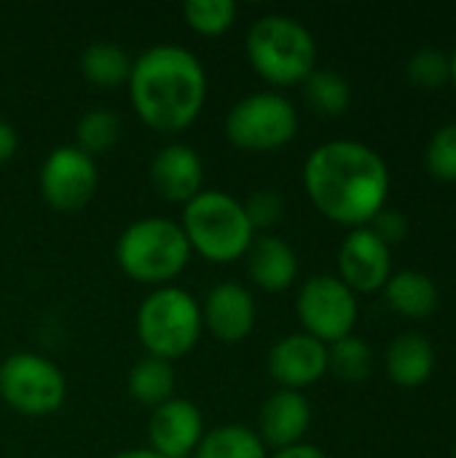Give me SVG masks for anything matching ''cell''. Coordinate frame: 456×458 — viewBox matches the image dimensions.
<instances>
[{
  "instance_id": "cell-1",
  "label": "cell",
  "mask_w": 456,
  "mask_h": 458,
  "mask_svg": "<svg viewBox=\"0 0 456 458\" xmlns=\"http://www.w3.org/2000/svg\"><path fill=\"white\" fill-rule=\"evenodd\" d=\"M301 180L317 212L347 228L368 225L387 207V161L357 140H328L317 145L304 164Z\"/></svg>"
},
{
  "instance_id": "cell-2",
  "label": "cell",
  "mask_w": 456,
  "mask_h": 458,
  "mask_svg": "<svg viewBox=\"0 0 456 458\" xmlns=\"http://www.w3.org/2000/svg\"><path fill=\"white\" fill-rule=\"evenodd\" d=\"M126 89L134 113L148 129L177 134L204 110L207 72L194 51L175 43H159L132 62Z\"/></svg>"
},
{
  "instance_id": "cell-3",
  "label": "cell",
  "mask_w": 456,
  "mask_h": 458,
  "mask_svg": "<svg viewBox=\"0 0 456 458\" xmlns=\"http://www.w3.org/2000/svg\"><path fill=\"white\" fill-rule=\"evenodd\" d=\"M245 54L255 75L271 86H296L317 67V40L312 30L288 16L266 13L245 35Z\"/></svg>"
},
{
  "instance_id": "cell-4",
  "label": "cell",
  "mask_w": 456,
  "mask_h": 458,
  "mask_svg": "<svg viewBox=\"0 0 456 458\" xmlns=\"http://www.w3.org/2000/svg\"><path fill=\"white\" fill-rule=\"evenodd\" d=\"M191 244L180 223L169 217H142L129 223L116 242L118 268L137 284L167 287L177 279L188 260Z\"/></svg>"
},
{
  "instance_id": "cell-5",
  "label": "cell",
  "mask_w": 456,
  "mask_h": 458,
  "mask_svg": "<svg viewBox=\"0 0 456 458\" xmlns=\"http://www.w3.org/2000/svg\"><path fill=\"white\" fill-rule=\"evenodd\" d=\"M180 228L191 252L207 263L228 266L245 258L255 239L245 204L226 191H202L183 207Z\"/></svg>"
},
{
  "instance_id": "cell-6",
  "label": "cell",
  "mask_w": 456,
  "mask_h": 458,
  "mask_svg": "<svg viewBox=\"0 0 456 458\" xmlns=\"http://www.w3.org/2000/svg\"><path fill=\"white\" fill-rule=\"evenodd\" d=\"M202 333V306L177 284L151 290L137 309V338L148 357L175 362L196 349Z\"/></svg>"
},
{
  "instance_id": "cell-7",
  "label": "cell",
  "mask_w": 456,
  "mask_h": 458,
  "mask_svg": "<svg viewBox=\"0 0 456 458\" xmlns=\"http://www.w3.org/2000/svg\"><path fill=\"white\" fill-rule=\"evenodd\" d=\"M226 137L247 153H274L298 134V110L280 91H253L226 113Z\"/></svg>"
},
{
  "instance_id": "cell-8",
  "label": "cell",
  "mask_w": 456,
  "mask_h": 458,
  "mask_svg": "<svg viewBox=\"0 0 456 458\" xmlns=\"http://www.w3.org/2000/svg\"><path fill=\"white\" fill-rule=\"evenodd\" d=\"M0 397L13 413L43 419L65 405L67 378L48 357L16 352L0 362Z\"/></svg>"
},
{
  "instance_id": "cell-9",
  "label": "cell",
  "mask_w": 456,
  "mask_h": 458,
  "mask_svg": "<svg viewBox=\"0 0 456 458\" xmlns=\"http://www.w3.org/2000/svg\"><path fill=\"white\" fill-rule=\"evenodd\" d=\"M296 317L301 333L331 346L339 338L352 335L357 322V295L333 274H317L306 279L296 295Z\"/></svg>"
},
{
  "instance_id": "cell-10",
  "label": "cell",
  "mask_w": 456,
  "mask_h": 458,
  "mask_svg": "<svg viewBox=\"0 0 456 458\" xmlns=\"http://www.w3.org/2000/svg\"><path fill=\"white\" fill-rule=\"evenodd\" d=\"M99 185L97 161L75 145H56L40 164L38 188L43 201L56 212L83 209Z\"/></svg>"
},
{
  "instance_id": "cell-11",
  "label": "cell",
  "mask_w": 456,
  "mask_h": 458,
  "mask_svg": "<svg viewBox=\"0 0 456 458\" xmlns=\"http://www.w3.org/2000/svg\"><path fill=\"white\" fill-rule=\"evenodd\" d=\"M392 276V252L390 247L368 228H352L339 247V279L357 293L384 290Z\"/></svg>"
},
{
  "instance_id": "cell-12",
  "label": "cell",
  "mask_w": 456,
  "mask_h": 458,
  "mask_svg": "<svg viewBox=\"0 0 456 458\" xmlns=\"http://www.w3.org/2000/svg\"><path fill=\"white\" fill-rule=\"evenodd\" d=\"M199 306L204 330L220 344H242L255 330L258 303L253 293L239 282L212 284Z\"/></svg>"
},
{
  "instance_id": "cell-13",
  "label": "cell",
  "mask_w": 456,
  "mask_h": 458,
  "mask_svg": "<svg viewBox=\"0 0 456 458\" xmlns=\"http://www.w3.org/2000/svg\"><path fill=\"white\" fill-rule=\"evenodd\" d=\"M204 432L202 411L185 397H172L151 411L148 448L164 458H188L199 448Z\"/></svg>"
},
{
  "instance_id": "cell-14",
  "label": "cell",
  "mask_w": 456,
  "mask_h": 458,
  "mask_svg": "<svg viewBox=\"0 0 456 458\" xmlns=\"http://www.w3.org/2000/svg\"><path fill=\"white\" fill-rule=\"evenodd\" d=\"M266 365L280 389L304 392L328 373V346L306 333H290L269 349Z\"/></svg>"
},
{
  "instance_id": "cell-15",
  "label": "cell",
  "mask_w": 456,
  "mask_h": 458,
  "mask_svg": "<svg viewBox=\"0 0 456 458\" xmlns=\"http://www.w3.org/2000/svg\"><path fill=\"white\" fill-rule=\"evenodd\" d=\"M148 177L153 191L167 204H188L204 188V164L202 156L185 142H169L151 158Z\"/></svg>"
},
{
  "instance_id": "cell-16",
  "label": "cell",
  "mask_w": 456,
  "mask_h": 458,
  "mask_svg": "<svg viewBox=\"0 0 456 458\" xmlns=\"http://www.w3.org/2000/svg\"><path fill=\"white\" fill-rule=\"evenodd\" d=\"M312 424V405L304 392L277 389L271 392L258 411V437L266 448L280 451L296 443H304V435Z\"/></svg>"
},
{
  "instance_id": "cell-17",
  "label": "cell",
  "mask_w": 456,
  "mask_h": 458,
  "mask_svg": "<svg viewBox=\"0 0 456 458\" xmlns=\"http://www.w3.org/2000/svg\"><path fill=\"white\" fill-rule=\"evenodd\" d=\"M245 266L250 282L266 293H282L298 279L296 250L274 233H255L253 244L245 252Z\"/></svg>"
},
{
  "instance_id": "cell-18",
  "label": "cell",
  "mask_w": 456,
  "mask_h": 458,
  "mask_svg": "<svg viewBox=\"0 0 456 458\" xmlns=\"http://www.w3.org/2000/svg\"><path fill=\"white\" fill-rule=\"evenodd\" d=\"M384 365L395 386L417 389L427 384L435 370V349L422 333H403L390 344Z\"/></svg>"
},
{
  "instance_id": "cell-19",
  "label": "cell",
  "mask_w": 456,
  "mask_h": 458,
  "mask_svg": "<svg viewBox=\"0 0 456 458\" xmlns=\"http://www.w3.org/2000/svg\"><path fill=\"white\" fill-rule=\"evenodd\" d=\"M438 284L433 276L417 268L398 271L387 279L384 284V301L392 311L411 317V319H425L438 309Z\"/></svg>"
},
{
  "instance_id": "cell-20",
  "label": "cell",
  "mask_w": 456,
  "mask_h": 458,
  "mask_svg": "<svg viewBox=\"0 0 456 458\" xmlns=\"http://www.w3.org/2000/svg\"><path fill=\"white\" fill-rule=\"evenodd\" d=\"M132 62L134 59L126 54L124 46L113 40H94L81 51L78 67H81V75L97 89H118V86H126Z\"/></svg>"
},
{
  "instance_id": "cell-21",
  "label": "cell",
  "mask_w": 456,
  "mask_h": 458,
  "mask_svg": "<svg viewBox=\"0 0 456 458\" xmlns=\"http://www.w3.org/2000/svg\"><path fill=\"white\" fill-rule=\"evenodd\" d=\"M175 384H177V376H175L172 362L159 360V357H148V354L140 362H134L129 376H126L129 397L137 405L151 408V411L175 397Z\"/></svg>"
},
{
  "instance_id": "cell-22",
  "label": "cell",
  "mask_w": 456,
  "mask_h": 458,
  "mask_svg": "<svg viewBox=\"0 0 456 458\" xmlns=\"http://www.w3.org/2000/svg\"><path fill=\"white\" fill-rule=\"evenodd\" d=\"M194 458H269L258 432L245 424H223L204 432Z\"/></svg>"
},
{
  "instance_id": "cell-23",
  "label": "cell",
  "mask_w": 456,
  "mask_h": 458,
  "mask_svg": "<svg viewBox=\"0 0 456 458\" xmlns=\"http://www.w3.org/2000/svg\"><path fill=\"white\" fill-rule=\"evenodd\" d=\"M304 89V99L306 105L320 113V115H328V118H336V115H344L352 105V86L349 81L336 72V70H323V67H314L309 72V78L301 83Z\"/></svg>"
},
{
  "instance_id": "cell-24",
  "label": "cell",
  "mask_w": 456,
  "mask_h": 458,
  "mask_svg": "<svg viewBox=\"0 0 456 458\" xmlns=\"http://www.w3.org/2000/svg\"><path fill=\"white\" fill-rule=\"evenodd\" d=\"M121 137V118L108 107L86 110L75 123V148L97 161V156L108 153Z\"/></svg>"
},
{
  "instance_id": "cell-25",
  "label": "cell",
  "mask_w": 456,
  "mask_h": 458,
  "mask_svg": "<svg viewBox=\"0 0 456 458\" xmlns=\"http://www.w3.org/2000/svg\"><path fill=\"white\" fill-rule=\"evenodd\" d=\"M328 370H333L341 381L360 384L371 376L374 370V352L368 341L357 335L339 338L336 344L328 346Z\"/></svg>"
},
{
  "instance_id": "cell-26",
  "label": "cell",
  "mask_w": 456,
  "mask_h": 458,
  "mask_svg": "<svg viewBox=\"0 0 456 458\" xmlns=\"http://www.w3.org/2000/svg\"><path fill=\"white\" fill-rule=\"evenodd\" d=\"M183 19L194 32L204 38H218L234 27L237 3L234 0H188L183 5Z\"/></svg>"
},
{
  "instance_id": "cell-27",
  "label": "cell",
  "mask_w": 456,
  "mask_h": 458,
  "mask_svg": "<svg viewBox=\"0 0 456 458\" xmlns=\"http://www.w3.org/2000/svg\"><path fill=\"white\" fill-rule=\"evenodd\" d=\"M427 172L441 182H456V121L438 129L425 150Z\"/></svg>"
},
{
  "instance_id": "cell-28",
  "label": "cell",
  "mask_w": 456,
  "mask_h": 458,
  "mask_svg": "<svg viewBox=\"0 0 456 458\" xmlns=\"http://www.w3.org/2000/svg\"><path fill=\"white\" fill-rule=\"evenodd\" d=\"M406 70H409V81L419 89H438L452 75L449 54H443L441 48H419L409 59Z\"/></svg>"
},
{
  "instance_id": "cell-29",
  "label": "cell",
  "mask_w": 456,
  "mask_h": 458,
  "mask_svg": "<svg viewBox=\"0 0 456 458\" xmlns=\"http://www.w3.org/2000/svg\"><path fill=\"white\" fill-rule=\"evenodd\" d=\"M242 204L255 233H269L285 220V199L277 191H255Z\"/></svg>"
},
{
  "instance_id": "cell-30",
  "label": "cell",
  "mask_w": 456,
  "mask_h": 458,
  "mask_svg": "<svg viewBox=\"0 0 456 458\" xmlns=\"http://www.w3.org/2000/svg\"><path fill=\"white\" fill-rule=\"evenodd\" d=\"M368 228H371L387 247L400 244V242L409 236V220H406V215H403L400 209H392V207H382V209L371 217Z\"/></svg>"
},
{
  "instance_id": "cell-31",
  "label": "cell",
  "mask_w": 456,
  "mask_h": 458,
  "mask_svg": "<svg viewBox=\"0 0 456 458\" xmlns=\"http://www.w3.org/2000/svg\"><path fill=\"white\" fill-rule=\"evenodd\" d=\"M16 150H19V134H16V129L8 121L0 118V166L5 161H11Z\"/></svg>"
},
{
  "instance_id": "cell-32",
  "label": "cell",
  "mask_w": 456,
  "mask_h": 458,
  "mask_svg": "<svg viewBox=\"0 0 456 458\" xmlns=\"http://www.w3.org/2000/svg\"><path fill=\"white\" fill-rule=\"evenodd\" d=\"M269 458H328L325 451H320L317 445H309V443H296V445H288V448H280L274 451Z\"/></svg>"
},
{
  "instance_id": "cell-33",
  "label": "cell",
  "mask_w": 456,
  "mask_h": 458,
  "mask_svg": "<svg viewBox=\"0 0 456 458\" xmlns=\"http://www.w3.org/2000/svg\"><path fill=\"white\" fill-rule=\"evenodd\" d=\"M110 458H164L159 456L156 451H151V448H129V451H118V454H113Z\"/></svg>"
},
{
  "instance_id": "cell-34",
  "label": "cell",
  "mask_w": 456,
  "mask_h": 458,
  "mask_svg": "<svg viewBox=\"0 0 456 458\" xmlns=\"http://www.w3.org/2000/svg\"><path fill=\"white\" fill-rule=\"evenodd\" d=\"M449 64H452V75H449V81L454 83V89H456V48H454V54L449 56Z\"/></svg>"
},
{
  "instance_id": "cell-35",
  "label": "cell",
  "mask_w": 456,
  "mask_h": 458,
  "mask_svg": "<svg viewBox=\"0 0 456 458\" xmlns=\"http://www.w3.org/2000/svg\"><path fill=\"white\" fill-rule=\"evenodd\" d=\"M454 458H456V454H454Z\"/></svg>"
}]
</instances>
